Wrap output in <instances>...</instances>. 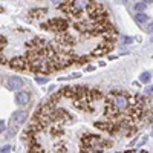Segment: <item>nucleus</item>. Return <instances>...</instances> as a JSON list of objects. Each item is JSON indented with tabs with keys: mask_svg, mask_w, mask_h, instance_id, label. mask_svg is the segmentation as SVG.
<instances>
[{
	"mask_svg": "<svg viewBox=\"0 0 153 153\" xmlns=\"http://www.w3.org/2000/svg\"><path fill=\"white\" fill-rule=\"evenodd\" d=\"M92 3H94V0H68L61 8L68 14H81V12L91 8Z\"/></svg>",
	"mask_w": 153,
	"mask_h": 153,
	"instance_id": "obj_2",
	"label": "nucleus"
},
{
	"mask_svg": "<svg viewBox=\"0 0 153 153\" xmlns=\"http://www.w3.org/2000/svg\"><path fill=\"white\" fill-rule=\"evenodd\" d=\"M144 2H146V3H152V2H153V0H144Z\"/></svg>",
	"mask_w": 153,
	"mask_h": 153,
	"instance_id": "obj_15",
	"label": "nucleus"
},
{
	"mask_svg": "<svg viewBox=\"0 0 153 153\" xmlns=\"http://www.w3.org/2000/svg\"><path fill=\"white\" fill-rule=\"evenodd\" d=\"M25 120H26V112L25 110H17L12 113V117L9 120V130L6 132V136L8 138L14 136L17 133V130L20 129V126L25 123Z\"/></svg>",
	"mask_w": 153,
	"mask_h": 153,
	"instance_id": "obj_3",
	"label": "nucleus"
},
{
	"mask_svg": "<svg viewBox=\"0 0 153 153\" xmlns=\"http://www.w3.org/2000/svg\"><path fill=\"white\" fill-rule=\"evenodd\" d=\"M3 124H5L3 121H0V132H3V130H5V126H3Z\"/></svg>",
	"mask_w": 153,
	"mask_h": 153,
	"instance_id": "obj_11",
	"label": "nucleus"
},
{
	"mask_svg": "<svg viewBox=\"0 0 153 153\" xmlns=\"http://www.w3.org/2000/svg\"><path fill=\"white\" fill-rule=\"evenodd\" d=\"M146 8H147V3H146V2H139V3L135 5V9H136L138 12H144Z\"/></svg>",
	"mask_w": 153,
	"mask_h": 153,
	"instance_id": "obj_7",
	"label": "nucleus"
},
{
	"mask_svg": "<svg viewBox=\"0 0 153 153\" xmlns=\"http://www.w3.org/2000/svg\"><path fill=\"white\" fill-rule=\"evenodd\" d=\"M104 115L112 123L115 135L130 136L153 120V107L141 95L115 91L104 98Z\"/></svg>",
	"mask_w": 153,
	"mask_h": 153,
	"instance_id": "obj_1",
	"label": "nucleus"
},
{
	"mask_svg": "<svg viewBox=\"0 0 153 153\" xmlns=\"http://www.w3.org/2000/svg\"><path fill=\"white\" fill-rule=\"evenodd\" d=\"M23 84H25V81L20 76H11V78L6 80V87L9 91H19V89L23 87Z\"/></svg>",
	"mask_w": 153,
	"mask_h": 153,
	"instance_id": "obj_4",
	"label": "nucleus"
},
{
	"mask_svg": "<svg viewBox=\"0 0 153 153\" xmlns=\"http://www.w3.org/2000/svg\"><path fill=\"white\" fill-rule=\"evenodd\" d=\"M51 2H52V3H57V5H58V3L61 2V0H51Z\"/></svg>",
	"mask_w": 153,
	"mask_h": 153,
	"instance_id": "obj_14",
	"label": "nucleus"
},
{
	"mask_svg": "<svg viewBox=\"0 0 153 153\" xmlns=\"http://www.w3.org/2000/svg\"><path fill=\"white\" fill-rule=\"evenodd\" d=\"M135 20L139 23V25H146L149 22V16H146L144 12H138V14L135 16Z\"/></svg>",
	"mask_w": 153,
	"mask_h": 153,
	"instance_id": "obj_6",
	"label": "nucleus"
},
{
	"mask_svg": "<svg viewBox=\"0 0 153 153\" xmlns=\"http://www.w3.org/2000/svg\"><path fill=\"white\" fill-rule=\"evenodd\" d=\"M0 49H2V45H0Z\"/></svg>",
	"mask_w": 153,
	"mask_h": 153,
	"instance_id": "obj_16",
	"label": "nucleus"
},
{
	"mask_svg": "<svg viewBox=\"0 0 153 153\" xmlns=\"http://www.w3.org/2000/svg\"><path fill=\"white\" fill-rule=\"evenodd\" d=\"M46 78H37V83H45Z\"/></svg>",
	"mask_w": 153,
	"mask_h": 153,
	"instance_id": "obj_13",
	"label": "nucleus"
},
{
	"mask_svg": "<svg viewBox=\"0 0 153 153\" xmlns=\"http://www.w3.org/2000/svg\"><path fill=\"white\" fill-rule=\"evenodd\" d=\"M130 42H132V38H129V37L124 38V43H130Z\"/></svg>",
	"mask_w": 153,
	"mask_h": 153,
	"instance_id": "obj_12",
	"label": "nucleus"
},
{
	"mask_svg": "<svg viewBox=\"0 0 153 153\" xmlns=\"http://www.w3.org/2000/svg\"><path fill=\"white\" fill-rule=\"evenodd\" d=\"M29 100H31V95L28 94V92H17L16 94V103L19 104V106H26V104H29Z\"/></svg>",
	"mask_w": 153,
	"mask_h": 153,
	"instance_id": "obj_5",
	"label": "nucleus"
},
{
	"mask_svg": "<svg viewBox=\"0 0 153 153\" xmlns=\"http://www.w3.org/2000/svg\"><path fill=\"white\" fill-rule=\"evenodd\" d=\"M0 152H3V153L11 152V146H5V147H2V149H0Z\"/></svg>",
	"mask_w": 153,
	"mask_h": 153,
	"instance_id": "obj_9",
	"label": "nucleus"
},
{
	"mask_svg": "<svg viewBox=\"0 0 153 153\" xmlns=\"http://www.w3.org/2000/svg\"><path fill=\"white\" fill-rule=\"evenodd\" d=\"M147 31H149L150 34H153V23H150V25H149V28H147Z\"/></svg>",
	"mask_w": 153,
	"mask_h": 153,
	"instance_id": "obj_10",
	"label": "nucleus"
},
{
	"mask_svg": "<svg viewBox=\"0 0 153 153\" xmlns=\"http://www.w3.org/2000/svg\"><path fill=\"white\" fill-rule=\"evenodd\" d=\"M150 78H152V76H150V72H144V74H141V78H139V80H141L143 83H149Z\"/></svg>",
	"mask_w": 153,
	"mask_h": 153,
	"instance_id": "obj_8",
	"label": "nucleus"
}]
</instances>
